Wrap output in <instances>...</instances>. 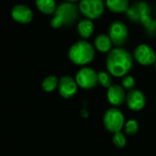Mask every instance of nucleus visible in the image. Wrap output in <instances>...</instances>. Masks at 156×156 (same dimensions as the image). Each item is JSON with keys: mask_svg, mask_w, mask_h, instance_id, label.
<instances>
[{"mask_svg": "<svg viewBox=\"0 0 156 156\" xmlns=\"http://www.w3.org/2000/svg\"><path fill=\"white\" fill-rule=\"evenodd\" d=\"M133 56L140 64L144 66L154 64L156 61V53L154 50L147 44L138 45L134 50Z\"/></svg>", "mask_w": 156, "mask_h": 156, "instance_id": "obj_8", "label": "nucleus"}, {"mask_svg": "<svg viewBox=\"0 0 156 156\" xmlns=\"http://www.w3.org/2000/svg\"><path fill=\"white\" fill-rule=\"evenodd\" d=\"M12 17L13 19L20 22V23H29L33 19V13L31 9L25 6V5H17L13 8L12 9Z\"/></svg>", "mask_w": 156, "mask_h": 156, "instance_id": "obj_12", "label": "nucleus"}, {"mask_svg": "<svg viewBox=\"0 0 156 156\" xmlns=\"http://www.w3.org/2000/svg\"><path fill=\"white\" fill-rule=\"evenodd\" d=\"M95 30V25L93 20L88 19L81 20L77 24V32L79 36L82 38V40H87L89 39Z\"/></svg>", "mask_w": 156, "mask_h": 156, "instance_id": "obj_13", "label": "nucleus"}, {"mask_svg": "<svg viewBox=\"0 0 156 156\" xmlns=\"http://www.w3.org/2000/svg\"><path fill=\"white\" fill-rule=\"evenodd\" d=\"M67 2H71V3H74L76 1H80V0H66Z\"/></svg>", "mask_w": 156, "mask_h": 156, "instance_id": "obj_22", "label": "nucleus"}, {"mask_svg": "<svg viewBox=\"0 0 156 156\" xmlns=\"http://www.w3.org/2000/svg\"><path fill=\"white\" fill-rule=\"evenodd\" d=\"M35 3L38 9L46 15L54 14L57 9L55 0H35Z\"/></svg>", "mask_w": 156, "mask_h": 156, "instance_id": "obj_16", "label": "nucleus"}, {"mask_svg": "<svg viewBox=\"0 0 156 156\" xmlns=\"http://www.w3.org/2000/svg\"><path fill=\"white\" fill-rule=\"evenodd\" d=\"M96 55V49L89 41L80 40L73 43L69 51L70 61L76 65H87L93 62Z\"/></svg>", "mask_w": 156, "mask_h": 156, "instance_id": "obj_2", "label": "nucleus"}, {"mask_svg": "<svg viewBox=\"0 0 156 156\" xmlns=\"http://www.w3.org/2000/svg\"><path fill=\"white\" fill-rule=\"evenodd\" d=\"M77 83L72 76L64 75L59 79L58 91L63 98H72L77 92Z\"/></svg>", "mask_w": 156, "mask_h": 156, "instance_id": "obj_9", "label": "nucleus"}, {"mask_svg": "<svg viewBox=\"0 0 156 156\" xmlns=\"http://www.w3.org/2000/svg\"><path fill=\"white\" fill-rule=\"evenodd\" d=\"M78 8L86 19L94 20L104 14L106 4L104 0H80Z\"/></svg>", "mask_w": 156, "mask_h": 156, "instance_id": "obj_4", "label": "nucleus"}, {"mask_svg": "<svg viewBox=\"0 0 156 156\" xmlns=\"http://www.w3.org/2000/svg\"><path fill=\"white\" fill-rule=\"evenodd\" d=\"M126 104L130 110L140 111L145 107L146 98L140 90L134 88L128 92L126 96Z\"/></svg>", "mask_w": 156, "mask_h": 156, "instance_id": "obj_10", "label": "nucleus"}, {"mask_svg": "<svg viewBox=\"0 0 156 156\" xmlns=\"http://www.w3.org/2000/svg\"><path fill=\"white\" fill-rule=\"evenodd\" d=\"M112 140L114 145L119 148V149H122L126 146L127 144V139H126V135L124 133H122L121 131L116 132L113 134L112 137Z\"/></svg>", "mask_w": 156, "mask_h": 156, "instance_id": "obj_19", "label": "nucleus"}, {"mask_svg": "<svg viewBox=\"0 0 156 156\" xmlns=\"http://www.w3.org/2000/svg\"><path fill=\"white\" fill-rule=\"evenodd\" d=\"M154 68H155V70H156V61H155V62H154Z\"/></svg>", "mask_w": 156, "mask_h": 156, "instance_id": "obj_23", "label": "nucleus"}, {"mask_svg": "<svg viewBox=\"0 0 156 156\" xmlns=\"http://www.w3.org/2000/svg\"><path fill=\"white\" fill-rule=\"evenodd\" d=\"M108 36L112 41L113 45L121 47L127 43L129 39V30L126 24L122 21H113L108 28Z\"/></svg>", "mask_w": 156, "mask_h": 156, "instance_id": "obj_6", "label": "nucleus"}, {"mask_svg": "<svg viewBox=\"0 0 156 156\" xmlns=\"http://www.w3.org/2000/svg\"><path fill=\"white\" fill-rule=\"evenodd\" d=\"M106 7L109 11L115 14H122L129 9V0H106Z\"/></svg>", "mask_w": 156, "mask_h": 156, "instance_id": "obj_15", "label": "nucleus"}, {"mask_svg": "<svg viewBox=\"0 0 156 156\" xmlns=\"http://www.w3.org/2000/svg\"><path fill=\"white\" fill-rule=\"evenodd\" d=\"M126 93L125 89L119 85H112L109 88H108L107 98L108 102L114 107H119L126 101Z\"/></svg>", "mask_w": 156, "mask_h": 156, "instance_id": "obj_11", "label": "nucleus"}, {"mask_svg": "<svg viewBox=\"0 0 156 156\" xmlns=\"http://www.w3.org/2000/svg\"><path fill=\"white\" fill-rule=\"evenodd\" d=\"M125 133L127 135H135L139 131V123L135 119H129L124 126Z\"/></svg>", "mask_w": 156, "mask_h": 156, "instance_id": "obj_20", "label": "nucleus"}, {"mask_svg": "<svg viewBox=\"0 0 156 156\" xmlns=\"http://www.w3.org/2000/svg\"><path fill=\"white\" fill-rule=\"evenodd\" d=\"M133 57L130 52L121 47L112 49L107 56L106 66L108 72L115 77H124L131 70Z\"/></svg>", "mask_w": 156, "mask_h": 156, "instance_id": "obj_1", "label": "nucleus"}, {"mask_svg": "<svg viewBox=\"0 0 156 156\" xmlns=\"http://www.w3.org/2000/svg\"><path fill=\"white\" fill-rule=\"evenodd\" d=\"M59 85V78L55 75H49L42 81L41 87L45 92L51 93L58 88Z\"/></svg>", "mask_w": 156, "mask_h": 156, "instance_id": "obj_17", "label": "nucleus"}, {"mask_svg": "<svg viewBox=\"0 0 156 156\" xmlns=\"http://www.w3.org/2000/svg\"><path fill=\"white\" fill-rule=\"evenodd\" d=\"M98 84H100L102 87L107 88H109L113 85L112 75L106 71H101L98 73Z\"/></svg>", "mask_w": 156, "mask_h": 156, "instance_id": "obj_18", "label": "nucleus"}, {"mask_svg": "<svg viewBox=\"0 0 156 156\" xmlns=\"http://www.w3.org/2000/svg\"><path fill=\"white\" fill-rule=\"evenodd\" d=\"M75 81L83 89H92L98 84V73L90 67H82L75 75Z\"/></svg>", "mask_w": 156, "mask_h": 156, "instance_id": "obj_7", "label": "nucleus"}, {"mask_svg": "<svg viewBox=\"0 0 156 156\" xmlns=\"http://www.w3.org/2000/svg\"><path fill=\"white\" fill-rule=\"evenodd\" d=\"M103 123L107 130L114 134L116 132L121 131L126 122L121 110L117 108H110L103 116Z\"/></svg>", "mask_w": 156, "mask_h": 156, "instance_id": "obj_5", "label": "nucleus"}, {"mask_svg": "<svg viewBox=\"0 0 156 156\" xmlns=\"http://www.w3.org/2000/svg\"><path fill=\"white\" fill-rule=\"evenodd\" d=\"M79 8L71 2L62 3L54 13V17L51 20V25L54 29H59L64 25H72L78 19Z\"/></svg>", "mask_w": 156, "mask_h": 156, "instance_id": "obj_3", "label": "nucleus"}, {"mask_svg": "<svg viewBox=\"0 0 156 156\" xmlns=\"http://www.w3.org/2000/svg\"><path fill=\"white\" fill-rule=\"evenodd\" d=\"M135 85H136V82H135V79H134L133 76H131V75H126V76L123 77L122 83H121V87L125 90L130 91V90L134 89Z\"/></svg>", "mask_w": 156, "mask_h": 156, "instance_id": "obj_21", "label": "nucleus"}, {"mask_svg": "<svg viewBox=\"0 0 156 156\" xmlns=\"http://www.w3.org/2000/svg\"><path fill=\"white\" fill-rule=\"evenodd\" d=\"M112 41L110 40L109 36L107 34H99L96 37L94 41V47L97 51L102 53L109 52L112 50Z\"/></svg>", "mask_w": 156, "mask_h": 156, "instance_id": "obj_14", "label": "nucleus"}]
</instances>
